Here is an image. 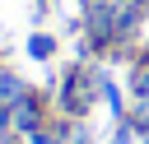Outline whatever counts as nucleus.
I'll return each mask as SVG.
<instances>
[{"label":"nucleus","instance_id":"7","mask_svg":"<svg viewBox=\"0 0 149 144\" xmlns=\"http://www.w3.org/2000/svg\"><path fill=\"white\" fill-rule=\"evenodd\" d=\"M102 93H107V107H112V111H121V88H116V84H107V79H102Z\"/></svg>","mask_w":149,"mask_h":144},{"label":"nucleus","instance_id":"9","mask_svg":"<svg viewBox=\"0 0 149 144\" xmlns=\"http://www.w3.org/2000/svg\"><path fill=\"white\" fill-rule=\"evenodd\" d=\"M130 135H135V125H126V130H116V135H112V144H130Z\"/></svg>","mask_w":149,"mask_h":144},{"label":"nucleus","instance_id":"10","mask_svg":"<svg viewBox=\"0 0 149 144\" xmlns=\"http://www.w3.org/2000/svg\"><path fill=\"white\" fill-rule=\"evenodd\" d=\"M0 144H19V139H14V135H9V130H0Z\"/></svg>","mask_w":149,"mask_h":144},{"label":"nucleus","instance_id":"1","mask_svg":"<svg viewBox=\"0 0 149 144\" xmlns=\"http://www.w3.org/2000/svg\"><path fill=\"white\" fill-rule=\"evenodd\" d=\"M61 102H65V111H74V116L93 107V74H88L84 65H74V70L65 74V98H61Z\"/></svg>","mask_w":149,"mask_h":144},{"label":"nucleus","instance_id":"8","mask_svg":"<svg viewBox=\"0 0 149 144\" xmlns=\"http://www.w3.org/2000/svg\"><path fill=\"white\" fill-rule=\"evenodd\" d=\"M33 144H61V135H51V130H37V135H33Z\"/></svg>","mask_w":149,"mask_h":144},{"label":"nucleus","instance_id":"6","mask_svg":"<svg viewBox=\"0 0 149 144\" xmlns=\"http://www.w3.org/2000/svg\"><path fill=\"white\" fill-rule=\"evenodd\" d=\"M130 93H135V98H149V65H144V70H135V84H130Z\"/></svg>","mask_w":149,"mask_h":144},{"label":"nucleus","instance_id":"2","mask_svg":"<svg viewBox=\"0 0 149 144\" xmlns=\"http://www.w3.org/2000/svg\"><path fill=\"white\" fill-rule=\"evenodd\" d=\"M14 125H19L23 135H37V130H42V111H37L33 93H23V98L14 102Z\"/></svg>","mask_w":149,"mask_h":144},{"label":"nucleus","instance_id":"3","mask_svg":"<svg viewBox=\"0 0 149 144\" xmlns=\"http://www.w3.org/2000/svg\"><path fill=\"white\" fill-rule=\"evenodd\" d=\"M51 51H56V37H51V33H33V42H28V56H33V60H47Z\"/></svg>","mask_w":149,"mask_h":144},{"label":"nucleus","instance_id":"5","mask_svg":"<svg viewBox=\"0 0 149 144\" xmlns=\"http://www.w3.org/2000/svg\"><path fill=\"white\" fill-rule=\"evenodd\" d=\"M130 125L149 135V98H135V111H130Z\"/></svg>","mask_w":149,"mask_h":144},{"label":"nucleus","instance_id":"4","mask_svg":"<svg viewBox=\"0 0 149 144\" xmlns=\"http://www.w3.org/2000/svg\"><path fill=\"white\" fill-rule=\"evenodd\" d=\"M23 93H28V88H23V84H19L14 74H0V102H9V107H14V102H19Z\"/></svg>","mask_w":149,"mask_h":144},{"label":"nucleus","instance_id":"11","mask_svg":"<svg viewBox=\"0 0 149 144\" xmlns=\"http://www.w3.org/2000/svg\"><path fill=\"white\" fill-rule=\"evenodd\" d=\"M130 5H140V9H144V5H149V0H130Z\"/></svg>","mask_w":149,"mask_h":144}]
</instances>
